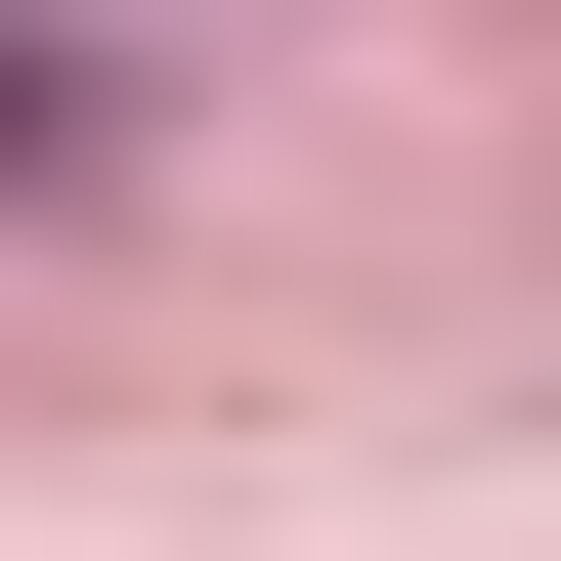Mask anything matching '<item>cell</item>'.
I'll return each mask as SVG.
<instances>
[{"label": "cell", "instance_id": "6da1fadb", "mask_svg": "<svg viewBox=\"0 0 561 561\" xmlns=\"http://www.w3.org/2000/svg\"><path fill=\"white\" fill-rule=\"evenodd\" d=\"M0 173H87V44H0Z\"/></svg>", "mask_w": 561, "mask_h": 561}]
</instances>
